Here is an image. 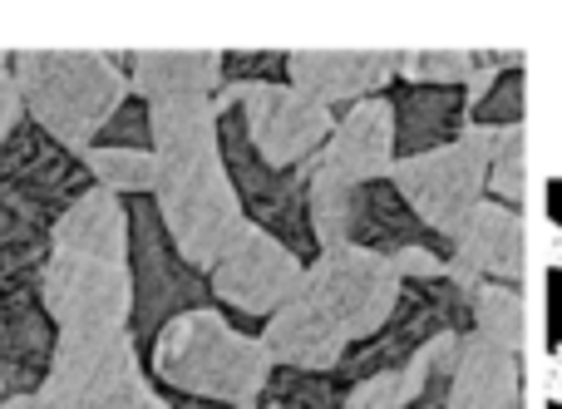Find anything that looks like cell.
<instances>
[{"instance_id": "obj_13", "label": "cell", "mask_w": 562, "mask_h": 409, "mask_svg": "<svg viewBox=\"0 0 562 409\" xmlns=\"http://www.w3.org/2000/svg\"><path fill=\"white\" fill-rule=\"evenodd\" d=\"M395 168V104L390 99H360L336 118L326 148L311 158V173L330 178L340 188H366L390 178Z\"/></svg>"}, {"instance_id": "obj_15", "label": "cell", "mask_w": 562, "mask_h": 409, "mask_svg": "<svg viewBox=\"0 0 562 409\" xmlns=\"http://www.w3.org/2000/svg\"><path fill=\"white\" fill-rule=\"evenodd\" d=\"M454 361H459V331H439L425 345H415L405 361H395L390 371L360 375L346 390V409H415L439 380L454 375Z\"/></svg>"}, {"instance_id": "obj_5", "label": "cell", "mask_w": 562, "mask_h": 409, "mask_svg": "<svg viewBox=\"0 0 562 409\" xmlns=\"http://www.w3.org/2000/svg\"><path fill=\"white\" fill-rule=\"evenodd\" d=\"M498 134L494 128L469 124L454 144L429 148L415 158H395L390 168V188L400 193V203L419 217L425 232H435L439 242H454L459 227L474 217V207L488 193V163H494Z\"/></svg>"}, {"instance_id": "obj_28", "label": "cell", "mask_w": 562, "mask_h": 409, "mask_svg": "<svg viewBox=\"0 0 562 409\" xmlns=\"http://www.w3.org/2000/svg\"><path fill=\"white\" fill-rule=\"evenodd\" d=\"M25 118V109H20V89L15 79H10V55H0V144L10 138V128Z\"/></svg>"}, {"instance_id": "obj_22", "label": "cell", "mask_w": 562, "mask_h": 409, "mask_svg": "<svg viewBox=\"0 0 562 409\" xmlns=\"http://www.w3.org/2000/svg\"><path fill=\"white\" fill-rule=\"evenodd\" d=\"M528 65H533L528 94H533L538 124V163H543L548 178H562V55H538Z\"/></svg>"}, {"instance_id": "obj_32", "label": "cell", "mask_w": 562, "mask_h": 409, "mask_svg": "<svg viewBox=\"0 0 562 409\" xmlns=\"http://www.w3.org/2000/svg\"><path fill=\"white\" fill-rule=\"evenodd\" d=\"M173 409H233V405H213V400H188V395H168Z\"/></svg>"}, {"instance_id": "obj_7", "label": "cell", "mask_w": 562, "mask_h": 409, "mask_svg": "<svg viewBox=\"0 0 562 409\" xmlns=\"http://www.w3.org/2000/svg\"><path fill=\"white\" fill-rule=\"evenodd\" d=\"M213 104L217 114L233 109L243 118V134L252 144V154L267 168H277V173L306 168L326 148L330 128H336V114L326 104H316V99L296 94L286 79L281 84H223Z\"/></svg>"}, {"instance_id": "obj_33", "label": "cell", "mask_w": 562, "mask_h": 409, "mask_svg": "<svg viewBox=\"0 0 562 409\" xmlns=\"http://www.w3.org/2000/svg\"><path fill=\"white\" fill-rule=\"evenodd\" d=\"M0 409H45V405H40L35 395H10V400L0 405Z\"/></svg>"}, {"instance_id": "obj_23", "label": "cell", "mask_w": 562, "mask_h": 409, "mask_svg": "<svg viewBox=\"0 0 562 409\" xmlns=\"http://www.w3.org/2000/svg\"><path fill=\"white\" fill-rule=\"evenodd\" d=\"M85 168L94 178V188H109L119 197H154L158 188V158L138 154V148H85Z\"/></svg>"}, {"instance_id": "obj_4", "label": "cell", "mask_w": 562, "mask_h": 409, "mask_svg": "<svg viewBox=\"0 0 562 409\" xmlns=\"http://www.w3.org/2000/svg\"><path fill=\"white\" fill-rule=\"evenodd\" d=\"M154 207L164 217L168 242L178 247L193 272H213L227 257V247L247 232V213L237 203V188L227 178L223 148L217 154H193V158H173L158 163V188H154Z\"/></svg>"}, {"instance_id": "obj_25", "label": "cell", "mask_w": 562, "mask_h": 409, "mask_svg": "<svg viewBox=\"0 0 562 409\" xmlns=\"http://www.w3.org/2000/svg\"><path fill=\"white\" fill-rule=\"evenodd\" d=\"M488 193L498 207H524L528 197V124L524 128H504L494 148V163H488Z\"/></svg>"}, {"instance_id": "obj_19", "label": "cell", "mask_w": 562, "mask_h": 409, "mask_svg": "<svg viewBox=\"0 0 562 409\" xmlns=\"http://www.w3.org/2000/svg\"><path fill=\"white\" fill-rule=\"evenodd\" d=\"M49 247L69 257L128 266V207L109 188H89L79 203H69L49 227Z\"/></svg>"}, {"instance_id": "obj_10", "label": "cell", "mask_w": 562, "mask_h": 409, "mask_svg": "<svg viewBox=\"0 0 562 409\" xmlns=\"http://www.w3.org/2000/svg\"><path fill=\"white\" fill-rule=\"evenodd\" d=\"M40 306L55 331H128L134 311L128 266L49 252V266L40 276Z\"/></svg>"}, {"instance_id": "obj_12", "label": "cell", "mask_w": 562, "mask_h": 409, "mask_svg": "<svg viewBox=\"0 0 562 409\" xmlns=\"http://www.w3.org/2000/svg\"><path fill=\"white\" fill-rule=\"evenodd\" d=\"M524 213L498 207L494 197L474 207L459 237L449 242V286L469 302L474 286H514L524 282Z\"/></svg>"}, {"instance_id": "obj_29", "label": "cell", "mask_w": 562, "mask_h": 409, "mask_svg": "<svg viewBox=\"0 0 562 409\" xmlns=\"http://www.w3.org/2000/svg\"><path fill=\"white\" fill-rule=\"evenodd\" d=\"M114 409H173V405H168V395H158V385L144 375V380H134L124 395H119Z\"/></svg>"}, {"instance_id": "obj_2", "label": "cell", "mask_w": 562, "mask_h": 409, "mask_svg": "<svg viewBox=\"0 0 562 409\" xmlns=\"http://www.w3.org/2000/svg\"><path fill=\"white\" fill-rule=\"evenodd\" d=\"M148 371L168 395L213 400L233 409H257L272 380V355L257 336H243L223 311H183L148 345Z\"/></svg>"}, {"instance_id": "obj_31", "label": "cell", "mask_w": 562, "mask_h": 409, "mask_svg": "<svg viewBox=\"0 0 562 409\" xmlns=\"http://www.w3.org/2000/svg\"><path fill=\"white\" fill-rule=\"evenodd\" d=\"M543 262L553 266V272H562V227H553V223L543 227Z\"/></svg>"}, {"instance_id": "obj_30", "label": "cell", "mask_w": 562, "mask_h": 409, "mask_svg": "<svg viewBox=\"0 0 562 409\" xmlns=\"http://www.w3.org/2000/svg\"><path fill=\"white\" fill-rule=\"evenodd\" d=\"M543 400L562 409V341L543 355Z\"/></svg>"}, {"instance_id": "obj_17", "label": "cell", "mask_w": 562, "mask_h": 409, "mask_svg": "<svg viewBox=\"0 0 562 409\" xmlns=\"http://www.w3.org/2000/svg\"><path fill=\"white\" fill-rule=\"evenodd\" d=\"M55 321L45 316L40 296L25 302H0V390L10 395H40L55 355Z\"/></svg>"}, {"instance_id": "obj_20", "label": "cell", "mask_w": 562, "mask_h": 409, "mask_svg": "<svg viewBox=\"0 0 562 409\" xmlns=\"http://www.w3.org/2000/svg\"><path fill=\"white\" fill-rule=\"evenodd\" d=\"M217 124H223V114H217L213 99H164V104H148L154 158L158 163H173V158L217 154L223 148Z\"/></svg>"}, {"instance_id": "obj_36", "label": "cell", "mask_w": 562, "mask_h": 409, "mask_svg": "<svg viewBox=\"0 0 562 409\" xmlns=\"http://www.w3.org/2000/svg\"><path fill=\"white\" fill-rule=\"evenodd\" d=\"M340 409H346V405H340Z\"/></svg>"}, {"instance_id": "obj_14", "label": "cell", "mask_w": 562, "mask_h": 409, "mask_svg": "<svg viewBox=\"0 0 562 409\" xmlns=\"http://www.w3.org/2000/svg\"><path fill=\"white\" fill-rule=\"evenodd\" d=\"M400 75V49H291L286 84L316 104H360Z\"/></svg>"}, {"instance_id": "obj_3", "label": "cell", "mask_w": 562, "mask_h": 409, "mask_svg": "<svg viewBox=\"0 0 562 409\" xmlns=\"http://www.w3.org/2000/svg\"><path fill=\"white\" fill-rule=\"evenodd\" d=\"M10 79L20 89V109L69 154H85L99 128L119 114L128 89L124 59L99 49H20L10 55Z\"/></svg>"}, {"instance_id": "obj_26", "label": "cell", "mask_w": 562, "mask_h": 409, "mask_svg": "<svg viewBox=\"0 0 562 409\" xmlns=\"http://www.w3.org/2000/svg\"><path fill=\"white\" fill-rule=\"evenodd\" d=\"M267 400H277L281 409H340L346 405L330 395V385L321 375H306V371H272Z\"/></svg>"}, {"instance_id": "obj_16", "label": "cell", "mask_w": 562, "mask_h": 409, "mask_svg": "<svg viewBox=\"0 0 562 409\" xmlns=\"http://www.w3.org/2000/svg\"><path fill=\"white\" fill-rule=\"evenodd\" d=\"M518 385H524V351H508V345L469 331L459 336V361L449 375L445 409H518Z\"/></svg>"}, {"instance_id": "obj_1", "label": "cell", "mask_w": 562, "mask_h": 409, "mask_svg": "<svg viewBox=\"0 0 562 409\" xmlns=\"http://www.w3.org/2000/svg\"><path fill=\"white\" fill-rule=\"evenodd\" d=\"M405 276L380 252L346 242L316 252V262L301 276V292L262 326V351L277 371L326 375L350 361L360 341H375L395 321Z\"/></svg>"}, {"instance_id": "obj_9", "label": "cell", "mask_w": 562, "mask_h": 409, "mask_svg": "<svg viewBox=\"0 0 562 409\" xmlns=\"http://www.w3.org/2000/svg\"><path fill=\"white\" fill-rule=\"evenodd\" d=\"M89 188H94V178H89L85 158L55 144L30 118H20L0 144V203L35 217L40 227H55V217L69 203H79Z\"/></svg>"}, {"instance_id": "obj_18", "label": "cell", "mask_w": 562, "mask_h": 409, "mask_svg": "<svg viewBox=\"0 0 562 409\" xmlns=\"http://www.w3.org/2000/svg\"><path fill=\"white\" fill-rule=\"evenodd\" d=\"M128 89L144 104L164 99H217L223 89V55L217 49H138L124 55Z\"/></svg>"}, {"instance_id": "obj_24", "label": "cell", "mask_w": 562, "mask_h": 409, "mask_svg": "<svg viewBox=\"0 0 562 409\" xmlns=\"http://www.w3.org/2000/svg\"><path fill=\"white\" fill-rule=\"evenodd\" d=\"M469 311H474L479 336L508 345V351H524V331H528L524 292H514V286H474L469 292Z\"/></svg>"}, {"instance_id": "obj_6", "label": "cell", "mask_w": 562, "mask_h": 409, "mask_svg": "<svg viewBox=\"0 0 562 409\" xmlns=\"http://www.w3.org/2000/svg\"><path fill=\"white\" fill-rule=\"evenodd\" d=\"M124 207H128V286H134L128 336H134L138 351H148L173 316L203 311L213 302V286L168 242L154 197H128Z\"/></svg>"}, {"instance_id": "obj_21", "label": "cell", "mask_w": 562, "mask_h": 409, "mask_svg": "<svg viewBox=\"0 0 562 409\" xmlns=\"http://www.w3.org/2000/svg\"><path fill=\"white\" fill-rule=\"evenodd\" d=\"M49 227L0 203V302L40 296V276L49 266Z\"/></svg>"}, {"instance_id": "obj_11", "label": "cell", "mask_w": 562, "mask_h": 409, "mask_svg": "<svg viewBox=\"0 0 562 409\" xmlns=\"http://www.w3.org/2000/svg\"><path fill=\"white\" fill-rule=\"evenodd\" d=\"M301 276H306V262H301L291 247H281L262 227H247V232L227 247L223 262L207 272V286H213V296L223 306H233V311L272 321L281 306L301 292Z\"/></svg>"}, {"instance_id": "obj_27", "label": "cell", "mask_w": 562, "mask_h": 409, "mask_svg": "<svg viewBox=\"0 0 562 409\" xmlns=\"http://www.w3.org/2000/svg\"><path fill=\"white\" fill-rule=\"evenodd\" d=\"M94 144L99 148H138V154H154V138H148V104H144V99L128 94L124 104H119V114L99 128ZM94 144H89V148H94Z\"/></svg>"}, {"instance_id": "obj_34", "label": "cell", "mask_w": 562, "mask_h": 409, "mask_svg": "<svg viewBox=\"0 0 562 409\" xmlns=\"http://www.w3.org/2000/svg\"><path fill=\"white\" fill-rule=\"evenodd\" d=\"M257 409H281V405H277V400H262V405H257Z\"/></svg>"}, {"instance_id": "obj_8", "label": "cell", "mask_w": 562, "mask_h": 409, "mask_svg": "<svg viewBox=\"0 0 562 409\" xmlns=\"http://www.w3.org/2000/svg\"><path fill=\"white\" fill-rule=\"evenodd\" d=\"M134 380H144V365L128 331H59L35 400L45 409H114Z\"/></svg>"}, {"instance_id": "obj_35", "label": "cell", "mask_w": 562, "mask_h": 409, "mask_svg": "<svg viewBox=\"0 0 562 409\" xmlns=\"http://www.w3.org/2000/svg\"><path fill=\"white\" fill-rule=\"evenodd\" d=\"M0 405H5V390H0Z\"/></svg>"}]
</instances>
